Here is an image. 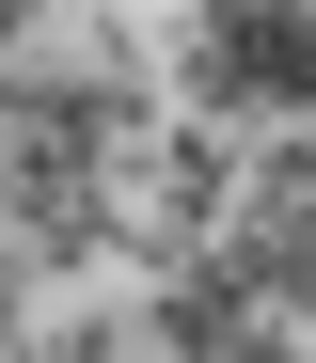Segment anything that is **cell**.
<instances>
[{
	"mask_svg": "<svg viewBox=\"0 0 316 363\" xmlns=\"http://www.w3.org/2000/svg\"><path fill=\"white\" fill-rule=\"evenodd\" d=\"M0 363H16V332H0Z\"/></svg>",
	"mask_w": 316,
	"mask_h": 363,
	"instance_id": "cell-4",
	"label": "cell"
},
{
	"mask_svg": "<svg viewBox=\"0 0 316 363\" xmlns=\"http://www.w3.org/2000/svg\"><path fill=\"white\" fill-rule=\"evenodd\" d=\"M126 316H143V347H158V363H300V332L269 316V284H253L237 253H190V269H158Z\"/></svg>",
	"mask_w": 316,
	"mask_h": 363,
	"instance_id": "cell-2",
	"label": "cell"
},
{
	"mask_svg": "<svg viewBox=\"0 0 316 363\" xmlns=\"http://www.w3.org/2000/svg\"><path fill=\"white\" fill-rule=\"evenodd\" d=\"M126 347H143L126 300H48V316L16 332V363H126Z\"/></svg>",
	"mask_w": 316,
	"mask_h": 363,
	"instance_id": "cell-3",
	"label": "cell"
},
{
	"mask_svg": "<svg viewBox=\"0 0 316 363\" xmlns=\"http://www.w3.org/2000/svg\"><path fill=\"white\" fill-rule=\"evenodd\" d=\"M158 64L190 111V127H222V143H269V127H316V16H285V0H237V16H174L158 32Z\"/></svg>",
	"mask_w": 316,
	"mask_h": 363,
	"instance_id": "cell-1",
	"label": "cell"
}]
</instances>
